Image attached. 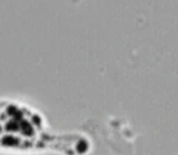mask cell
<instances>
[{"label": "cell", "instance_id": "5b68a950", "mask_svg": "<svg viewBox=\"0 0 178 155\" xmlns=\"http://www.w3.org/2000/svg\"><path fill=\"white\" fill-rule=\"evenodd\" d=\"M8 113L10 114V115H15V114L17 113V108H15V107H10L9 109H8Z\"/></svg>", "mask_w": 178, "mask_h": 155}, {"label": "cell", "instance_id": "6da1fadb", "mask_svg": "<svg viewBox=\"0 0 178 155\" xmlns=\"http://www.w3.org/2000/svg\"><path fill=\"white\" fill-rule=\"evenodd\" d=\"M19 127L22 129L24 134H28V136H32L33 134V127L29 123H27V121H22V123L19 124Z\"/></svg>", "mask_w": 178, "mask_h": 155}, {"label": "cell", "instance_id": "3957f363", "mask_svg": "<svg viewBox=\"0 0 178 155\" xmlns=\"http://www.w3.org/2000/svg\"><path fill=\"white\" fill-rule=\"evenodd\" d=\"M77 150L80 154H83V153H85L87 150V143L85 142V141H80V142L77 144Z\"/></svg>", "mask_w": 178, "mask_h": 155}, {"label": "cell", "instance_id": "277c9868", "mask_svg": "<svg viewBox=\"0 0 178 155\" xmlns=\"http://www.w3.org/2000/svg\"><path fill=\"white\" fill-rule=\"evenodd\" d=\"M18 129H19V125L16 121H11V123H8V125H6V130L8 131H17Z\"/></svg>", "mask_w": 178, "mask_h": 155}, {"label": "cell", "instance_id": "7a4b0ae2", "mask_svg": "<svg viewBox=\"0 0 178 155\" xmlns=\"http://www.w3.org/2000/svg\"><path fill=\"white\" fill-rule=\"evenodd\" d=\"M17 143H18V141L12 136H6L3 138V144H5V145H15Z\"/></svg>", "mask_w": 178, "mask_h": 155}, {"label": "cell", "instance_id": "ba28073f", "mask_svg": "<svg viewBox=\"0 0 178 155\" xmlns=\"http://www.w3.org/2000/svg\"><path fill=\"white\" fill-rule=\"evenodd\" d=\"M0 131H1V129H0Z\"/></svg>", "mask_w": 178, "mask_h": 155}, {"label": "cell", "instance_id": "52a82bcc", "mask_svg": "<svg viewBox=\"0 0 178 155\" xmlns=\"http://www.w3.org/2000/svg\"><path fill=\"white\" fill-rule=\"evenodd\" d=\"M33 121H34L35 124H40V119H39V116H34V118H33Z\"/></svg>", "mask_w": 178, "mask_h": 155}, {"label": "cell", "instance_id": "8992f818", "mask_svg": "<svg viewBox=\"0 0 178 155\" xmlns=\"http://www.w3.org/2000/svg\"><path fill=\"white\" fill-rule=\"evenodd\" d=\"M13 116H15V119H16V120H22V113L17 110V113H16Z\"/></svg>", "mask_w": 178, "mask_h": 155}]
</instances>
